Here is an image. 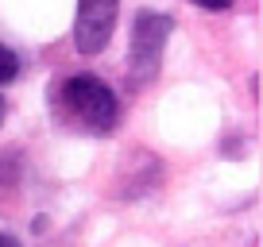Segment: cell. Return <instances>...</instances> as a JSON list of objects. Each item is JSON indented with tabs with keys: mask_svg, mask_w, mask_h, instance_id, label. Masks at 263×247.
I'll return each instance as SVG.
<instances>
[{
	"mask_svg": "<svg viewBox=\"0 0 263 247\" xmlns=\"http://www.w3.org/2000/svg\"><path fill=\"white\" fill-rule=\"evenodd\" d=\"M58 112L89 135H108L120 120V100L97 74H70L58 85Z\"/></svg>",
	"mask_w": 263,
	"mask_h": 247,
	"instance_id": "6da1fadb",
	"label": "cell"
},
{
	"mask_svg": "<svg viewBox=\"0 0 263 247\" xmlns=\"http://www.w3.org/2000/svg\"><path fill=\"white\" fill-rule=\"evenodd\" d=\"M174 31V19L163 12H136V24H132V43H128V81L132 85H147L159 77L163 66V50L166 39Z\"/></svg>",
	"mask_w": 263,
	"mask_h": 247,
	"instance_id": "7a4b0ae2",
	"label": "cell"
},
{
	"mask_svg": "<svg viewBox=\"0 0 263 247\" xmlns=\"http://www.w3.org/2000/svg\"><path fill=\"white\" fill-rule=\"evenodd\" d=\"M120 0H78L74 12V47L78 54H101L112 39Z\"/></svg>",
	"mask_w": 263,
	"mask_h": 247,
	"instance_id": "3957f363",
	"label": "cell"
},
{
	"mask_svg": "<svg viewBox=\"0 0 263 247\" xmlns=\"http://www.w3.org/2000/svg\"><path fill=\"white\" fill-rule=\"evenodd\" d=\"M16 74H20V58H16V50L0 43V85L16 81Z\"/></svg>",
	"mask_w": 263,
	"mask_h": 247,
	"instance_id": "277c9868",
	"label": "cell"
},
{
	"mask_svg": "<svg viewBox=\"0 0 263 247\" xmlns=\"http://www.w3.org/2000/svg\"><path fill=\"white\" fill-rule=\"evenodd\" d=\"M190 4H197V8H205V12H224V8H232V0H190Z\"/></svg>",
	"mask_w": 263,
	"mask_h": 247,
	"instance_id": "5b68a950",
	"label": "cell"
},
{
	"mask_svg": "<svg viewBox=\"0 0 263 247\" xmlns=\"http://www.w3.org/2000/svg\"><path fill=\"white\" fill-rule=\"evenodd\" d=\"M0 247H24V243H20L16 236H0Z\"/></svg>",
	"mask_w": 263,
	"mask_h": 247,
	"instance_id": "8992f818",
	"label": "cell"
},
{
	"mask_svg": "<svg viewBox=\"0 0 263 247\" xmlns=\"http://www.w3.org/2000/svg\"><path fill=\"white\" fill-rule=\"evenodd\" d=\"M4 116H8V105H4V97H0V123H4Z\"/></svg>",
	"mask_w": 263,
	"mask_h": 247,
	"instance_id": "52a82bcc",
	"label": "cell"
}]
</instances>
